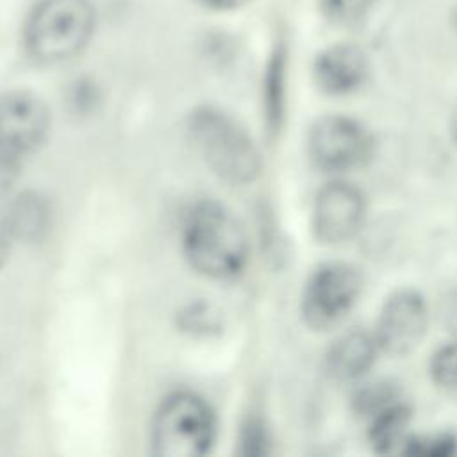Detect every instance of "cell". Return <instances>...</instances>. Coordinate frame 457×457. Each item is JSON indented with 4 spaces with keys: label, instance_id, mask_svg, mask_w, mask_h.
Listing matches in <instances>:
<instances>
[{
    "label": "cell",
    "instance_id": "19",
    "mask_svg": "<svg viewBox=\"0 0 457 457\" xmlns=\"http://www.w3.org/2000/svg\"><path fill=\"white\" fill-rule=\"evenodd\" d=\"M196 2L212 11H232L246 5L250 0H196Z\"/></svg>",
    "mask_w": 457,
    "mask_h": 457
},
{
    "label": "cell",
    "instance_id": "23",
    "mask_svg": "<svg viewBox=\"0 0 457 457\" xmlns=\"http://www.w3.org/2000/svg\"><path fill=\"white\" fill-rule=\"evenodd\" d=\"M453 25H455V30H457V11H455V16H453Z\"/></svg>",
    "mask_w": 457,
    "mask_h": 457
},
{
    "label": "cell",
    "instance_id": "8",
    "mask_svg": "<svg viewBox=\"0 0 457 457\" xmlns=\"http://www.w3.org/2000/svg\"><path fill=\"white\" fill-rule=\"evenodd\" d=\"M368 212V202L359 186L345 179L328 180L312 204L311 227L318 241L341 245L353 239Z\"/></svg>",
    "mask_w": 457,
    "mask_h": 457
},
{
    "label": "cell",
    "instance_id": "1",
    "mask_svg": "<svg viewBox=\"0 0 457 457\" xmlns=\"http://www.w3.org/2000/svg\"><path fill=\"white\" fill-rule=\"evenodd\" d=\"M182 248L189 264L204 277L236 278L250 257V239L241 220L223 204L204 200L184 220Z\"/></svg>",
    "mask_w": 457,
    "mask_h": 457
},
{
    "label": "cell",
    "instance_id": "10",
    "mask_svg": "<svg viewBox=\"0 0 457 457\" xmlns=\"http://www.w3.org/2000/svg\"><path fill=\"white\" fill-rule=\"evenodd\" d=\"M370 71L368 55L352 43H337L318 54L314 80L327 95H348L359 89Z\"/></svg>",
    "mask_w": 457,
    "mask_h": 457
},
{
    "label": "cell",
    "instance_id": "17",
    "mask_svg": "<svg viewBox=\"0 0 457 457\" xmlns=\"http://www.w3.org/2000/svg\"><path fill=\"white\" fill-rule=\"evenodd\" d=\"M403 453H416V455H434V457H446L457 452V437L450 432L430 434L423 437H411L407 439Z\"/></svg>",
    "mask_w": 457,
    "mask_h": 457
},
{
    "label": "cell",
    "instance_id": "20",
    "mask_svg": "<svg viewBox=\"0 0 457 457\" xmlns=\"http://www.w3.org/2000/svg\"><path fill=\"white\" fill-rule=\"evenodd\" d=\"M445 323L446 327L457 334V293L452 295L446 302V307H445Z\"/></svg>",
    "mask_w": 457,
    "mask_h": 457
},
{
    "label": "cell",
    "instance_id": "9",
    "mask_svg": "<svg viewBox=\"0 0 457 457\" xmlns=\"http://www.w3.org/2000/svg\"><path fill=\"white\" fill-rule=\"evenodd\" d=\"M48 129L50 111L37 95L21 89L0 95V145L21 157L45 141Z\"/></svg>",
    "mask_w": 457,
    "mask_h": 457
},
{
    "label": "cell",
    "instance_id": "18",
    "mask_svg": "<svg viewBox=\"0 0 457 457\" xmlns=\"http://www.w3.org/2000/svg\"><path fill=\"white\" fill-rule=\"evenodd\" d=\"M20 173V155L0 145V196H4Z\"/></svg>",
    "mask_w": 457,
    "mask_h": 457
},
{
    "label": "cell",
    "instance_id": "15",
    "mask_svg": "<svg viewBox=\"0 0 457 457\" xmlns=\"http://www.w3.org/2000/svg\"><path fill=\"white\" fill-rule=\"evenodd\" d=\"M377 0H320V9L323 16L336 25H355L362 21Z\"/></svg>",
    "mask_w": 457,
    "mask_h": 457
},
{
    "label": "cell",
    "instance_id": "6",
    "mask_svg": "<svg viewBox=\"0 0 457 457\" xmlns=\"http://www.w3.org/2000/svg\"><path fill=\"white\" fill-rule=\"evenodd\" d=\"M373 136L355 118L327 114L309 130L307 152L312 164L327 173H346L362 168L373 155Z\"/></svg>",
    "mask_w": 457,
    "mask_h": 457
},
{
    "label": "cell",
    "instance_id": "22",
    "mask_svg": "<svg viewBox=\"0 0 457 457\" xmlns=\"http://www.w3.org/2000/svg\"><path fill=\"white\" fill-rule=\"evenodd\" d=\"M450 134H452V139H453V143H455V146H457V107H455V111H453V114H452Z\"/></svg>",
    "mask_w": 457,
    "mask_h": 457
},
{
    "label": "cell",
    "instance_id": "16",
    "mask_svg": "<svg viewBox=\"0 0 457 457\" xmlns=\"http://www.w3.org/2000/svg\"><path fill=\"white\" fill-rule=\"evenodd\" d=\"M428 371L439 387L457 391V339L434 352Z\"/></svg>",
    "mask_w": 457,
    "mask_h": 457
},
{
    "label": "cell",
    "instance_id": "3",
    "mask_svg": "<svg viewBox=\"0 0 457 457\" xmlns=\"http://www.w3.org/2000/svg\"><path fill=\"white\" fill-rule=\"evenodd\" d=\"M191 134L205 162L232 184H248L261 171V155L252 137L232 118L212 107L191 114Z\"/></svg>",
    "mask_w": 457,
    "mask_h": 457
},
{
    "label": "cell",
    "instance_id": "21",
    "mask_svg": "<svg viewBox=\"0 0 457 457\" xmlns=\"http://www.w3.org/2000/svg\"><path fill=\"white\" fill-rule=\"evenodd\" d=\"M11 245H12V237L7 234V230L2 227L0 223V268L4 266V262L9 257L11 252Z\"/></svg>",
    "mask_w": 457,
    "mask_h": 457
},
{
    "label": "cell",
    "instance_id": "4",
    "mask_svg": "<svg viewBox=\"0 0 457 457\" xmlns=\"http://www.w3.org/2000/svg\"><path fill=\"white\" fill-rule=\"evenodd\" d=\"M216 434L211 407L193 393H175L157 409L152 421V446L159 457H200Z\"/></svg>",
    "mask_w": 457,
    "mask_h": 457
},
{
    "label": "cell",
    "instance_id": "14",
    "mask_svg": "<svg viewBox=\"0 0 457 457\" xmlns=\"http://www.w3.org/2000/svg\"><path fill=\"white\" fill-rule=\"evenodd\" d=\"M396 400H400L398 389L389 382H371V384L361 386L359 389H355L352 396L355 412L368 420L378 411H382L384 407L395 403Z\"/></svg>",
    "mask_w": 457,
    "mask_h": 457
},
{
    "label": "cell",
    "instance_id": "13",
    "mask_svg": "<svg viewBox=\"0 0 457 457\" xmlns=\"http://www.w3.org/2000/svg\"><path fill=\"white\" fill-rule=\"evenodd\" d=\"M48 218L50 212L46 202L34 193H25L5 205L0 223L12 241H30L37 239L46 230Z\"/></svg>",
    "mask_w": 457,
    "mask_h": 457
},
{
    "label": "cell",
    "instance_id": "12",
    "mask_svg": "<svg viewBox=\"0 0 457 457\" xmlns=\"http://www.w3.org/2000/svg\"><path fill=\"white\" fill-rule=\"evenodd\" d=\"M368 425V441L377 453H391L403 450L409 439V428L412 423V409L396 400L373 414Z\"/></svg>",
    "mask_w": 457,
    "mask_h": 457
},
{
    "label": "cell",
    "instance_id": "5",
    "mask_svg": "<svg viewBox=\"0 0 457 457\" xmlns=\"http://www.w3.org/2000/svg\"><path fill=\"white\" fill-rule=\"evenodd\" d=\"M362 286V273L355 264L323 262L311 273L300 296L303 323L312 330L336 327L359 302Z\"/></svg>",
    "mask_w": 457,
    "mask_h": 457
},
{
    "label": "cell",
    "instance_id": "7",
    "mask_svg": "<svg viewBox=\"0 0 457 457\" xmlns=\"http://www.w3.org/2000/svg\"><path fill=\"white\" fill-rule=\"evenodd\" d=\"M428 303L420 291L412 287L393 291L384 298L373 328L380 353L389 357L412 353L428 330Z\"/></svg>",
    "mask_w": 457,
    "mask_h": 457
},
{
    "label": "cell",
    "instance_id": "11",
    "mask_svg": "<svg viewBox=\"0 0 457 457\" xmlns=\"http://www.w3.org/2000/svg\"><path fill=\"white\" fill-rule=\"evenodd\" d=\"M380 355L373 330L350 328L339 334L325 352V371L336 382H359Z\"/></svg>",
    "mask_w": 457,
    "mask_h": 457
},
{
    "label": "cell",
    "instance_id": "2",
    "mask_svg": "<svg viewBox=\"0 0 457 457\" xmlns=\"http://www.w3.org/2000/svg\"><path fill=\"white\" fill-rule=\"evenodd\" d=\"M89 0H41L25 23V48L32 59L57 64L75 57L95 32Z\"/></svg>",
    "mask_w": 457,
    "mask_h": 457
}]
</instances>
